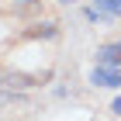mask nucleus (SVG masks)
<instances>
[{
	"label": "nucleus",
	"mask_w": 121,
	"mask_h": 121,
	"mask_svg": "<svg viewBox=\"0 0 121 121\" xmlns=\"http://www.w3.org/2000/svg\"><path fill=\"white\" fill-rule=\"evenodd\" d=\"M111 111H114V114H121V97H118V100L111 104Z\"/></svg>",
	"instance_id": "7"
},
{
	"label": "nucleus",
	"mask_w": 121,
	"mask_h": 121,
	"mask_svg": "<svg viewBox=\"0 0 121 121\" xmlns=\"http://www.w3.org/2000/svg\"><path fill=\"white\" fill-rule=\"evenodd\" d=\"M97 66L121 69V45H100V48H97Z\"/></svg>",
	"instance_id": "2"
},
{
	"label": "nucleus",
	"mask_w": 121,
	"mask_h": 121,
	"mask_svg": "<svg viewBox=\"0 0 121 121\" xmlns=\"http://www.w3.org/2000/svg\"><path fill=\"white\" fill-rule=\"evenodd\" d=\"M0 86H7V90H28V86H35V76H24V73H0Z\"/></svg>",
	"instance_id": "3"
},
{
	"label": "nucleus",
	"mask_w": 121,
	"mask_h": 121,
	"mask_svg": "<svg viewBox=\"0 0 121 121\" xmlns=\"http://www.w3.org/2000/svg\"><path fill=\"white\" fill-rule=\"evenodd\" d=\"M118 7H121V0H118Z\"/></svg>",
	"instance_id": "9"
},
{
	"label": "nucleus",
	"mask_w": 121,
	"mask_h": 121,
	"mask_svg": "<svg viewBox=\"0 0 121 121\" xmlns=\"http://www.w3.org/2000/svg\"><path fill=\"white\" fill-rule=\"evenodd\" d=\"M56 35H59L56 21H38V24H31V28L24 31V38H56Z\"/></svg>",
	"instance_id": "4"
},
{
	"label": "nucleus",
	"mask_w": 121,
	"mask_h": 121,
	"mask_svg": "<svg viewBox=\"0 0 121 121\" xmlns=\"http://www.w3.org/2000/svg\"><path fill=\"white\" fill-rule=\"evenodd\" d=\"M118 45H121V42H118Z\"/></svg>",
	"instance_id": "10"
},
{
	"label": "nucleus",
	"mask_w": 121,
	"mask_h": 121,
	"mask_svg": "<svg viewBox=\"0 0 121 121\" xmlns=\"http://www.w3.org/2000/svg\"><path fill=\"white\" fill-rule=\"evenodd\" d=\"M59 4H73V0H59Z\"/></svg>",
	"instance_id": "8"
},
{
	"label": "nucleus",
	"mask_w": 121,
	"mask_h": 121,
	"mask_svg": "<svg viewBox=\"0 0 121 121\" xmlns=\"http://www.w3.org/2000/svg\"><path fill=\"white\" fill-rule=\"evenodd\" d=\"M90 83H93V86H121V69L93 66V69H90Z\"/></svg>",
	"instance_id": "1"
},
{
	"label": "nucleus",
	"mask_w": 121,
	"mask_h": 121,
	"mask_svg": "<svg viewBox=\"0 0 121 121\" xmlns=\"http://www.w3.org/2000/svg\"><path fill=\"white\" fill-rule=\"evenodd\" d=\"M14 14H21V17H28V14H38V10H42V4H38V0H28V4H14Z\"/></svg>",
	"instance_id": "6"
},
{
	"label": "nucleus",
	"mask_w": 121,
	"mask_h": 121,
	"mask_svg": "<svg viewBox=\"0 0 121 121\" xmlns=\"http://www.w3.org/2000/svg\"><path fill=\"white\" fill-rule=\"evenodd\" d=\"M93 7L100 10V14H104V17H107V21H111V17H118V14H121V7H118V0H93Z\"/></svg>",
	"instance_id": "5"
}]
</instances>
